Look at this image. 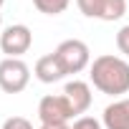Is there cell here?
I'll use <instances>...</instances> for the list:
<instances>
[{"mask_svg": "<svg viewBox=\"0 0 129 129\" xmlns=\"http://www.w3.org/2000/svg\"><path fill=\"white\" fill-rule=\"evenodd\" d=\"M30 84V66L23 58H3L0 61V89L5 94H20Z\"/></svg>", "mask_w": 129, "mask_h": 129, "instance_id": "3957f363", "label": "cell"}, {"mask_svg": "<svg viewBox=\"0 0 129 129\" xmlns=\"http://www.w3.org/2000/svg\"><path fill=\"white\" fill-rule=\"evenodd\" d=\"M116 51L121 53V58H129V25H121L116 33Z\"/></svg>", "mask_w": 129, "mask_h": 129, "instance_id": "8fae6325", "label": "cell"}, {"mask_svg": "<svg viewBox=\"0 0 129 129\" xmlns=\"http://www.w3.org/2000/svg\"><path fill=\"white\" fill-rule=\"evenodd\" d=\"M63 96L69 99V104H71V109H74L76 119H79V116H84V114L89 111L91 101H94L91 86H89L86 81H79V79H74V81H69L66 86H63Z\"/></svg>", "mask_w": 129, "mask_h": 129, "instance_id": "52a82bcc", "label": "cell"}, {"mask_svg": "<svg viewBox=\"0 0 129 129\" xmlns=\"http://www.w3.org/2000/svg\"><path fill=\"white\" fill-rule=\"evenodd\" d=\"M89 81L106 96H121L129 91V61L114 53H104L91 61Z\"/></svg>", "mask_w": 129, "mask_h": 129, "instance_id": "6da1fadb", "label": "cell"}, {"mask_svg": "<svg viewBox=\"0 0 129 129\" xmlns=\"http://www.w3.org/2000/svg\"><path fill=\"white\" fill-rule=\"evenodd\" d=\"M3 129H33V124L25 116H10L3 121Z\"/></svg>", "mask_w": 129, "mask_h": 129, "instance_id": "4fadbf2b", "label": "cell"}, {"mask_svg": "<svg viewBox=\"0 0 129 129\" xmlns=\"http://www.w3.org/2000/svg\"><path fill=\"white\" fill-rule=\"evenodd\" d=\"M79 10L86 18H96V20H119L126 13V0H76Z\"/></svg>", "mask_w": 129, "mask_h": 129, "instance_id": "8992f818", "label": "cell"}, {"mask_svg": "<svg viewBox=\"0 0 129 129\" xmlns=\"http://www.w3.org/2000/svg\"><path fill=\"white\" fill-rule=\"evenodd\" d=\"M33 74L41 84H56L61 81L63 76H66V71H63L61 66V61L56 58V53H46L36 61V66H33Z\"/></svg>", "mask_w": 129, "mask_h": 129, "instance_id": "ba28073f", "label": "cell"}, {"mask_svg": "<svg viewBox=\"0 0 129 129\" xmlns=\"http://www.w3.org/2000/svg\"><path fill=\"white\" fill-rule=\"evenodd\" d=\"M104 129H129V99L111 101L101 114Z\"/></svg>", "mask_w": 129, "mask_h": 129, "instance_id": "9c48e42d", "label": "cell"}, {"mask_svg": "<svg viewBox=\"0 0 129 129\" xmlns=\"http://www.w3.org/2000/svg\"><path fill=\"white\" fill-rule=\"evenodd\" d=\"M3 3H5V0H0V8H3Z\"/></svg>", "mask_w": 129, "mask_h": 129, "instance_id": "9a60e30c", "label": "cell"}, {"mask_svg": "<svg viewBox=\"0 0 129 129\" xmlns=\"http://www.w3.org/2000/svg\"><path fill=\"white\" fill-rule=\"evenodd\" d=\"M71 129H104V124L94 116H79V119H74Z\"/></svg>", "mask_w": 129, "mask_h": 129, "instance_id": "7c38bea8", "label": "cell"}, {"mask_svg": "<svg viewBox=\"0 0 129 129\" xmlns=\"http://www.w3.org/2000/svg\"><path fill=\"white\" fill-rule=\"evenodd\" d=\"M30 46H33V33L23 23L8 25L0 33V51L5 53V58H20L23 53L30 51Z\"/></svg>", "mask_w": 129, "mask_h": 129, "instance_id": "5b68a950", "label": "cell"}, {"mask_svg": "<svg viewBox=\"0 0 129 129\" xmlns=\"http://www.w3.org/2000/svg\"><path fill=\"white\" fill-rule=\"evenodd\" d=\"M38 129H71V124H41Z\"/></svg>", "mask_w": 129, "mask_h": 129, "instance_id": "5bb4252c", "label": "cell"}, {"mask_svg": "<svg viewBox=\"0 0 129 129\" xmlns=\"http://www.w3.org/2000/svg\"><path fill=\"white\" fill-rule=\"evenodd\" d=\"M53 53H56V58L61 61L66 76L81 74L84 69L91 66V51H89V46H86L84 41H79V38H66V41H61Z\"/></svg>", "mask_w": 129, "mask_h": 129, "instance_id": "7a4b0ae2", "label": "cell"}, {"mask_svg": "<svg viewBox=\"0 0 129 129\" xmlns=\"http://www.w3.org/2000/svg\"><path fill=\"white\" fill-rule=\"evenodd\" d=\"M38 119L41 124H69L76 114L63 94H46L38 101Z\"/></svg>", "mask_w": 129, "mask_h": 129, "instance_id": "277c9868", "label": "cell"}, {"mask_svg": "<svg viewBox=\"0 0 129 129\" xmlns=\"http://www.w3.org/2000/svg\"><path fill=\"white\" fill-rule=\"evenodd\" d=\"M71 0H33V5L38 13L43 15H61V13H66Z\"/></svg>", "mask_w": 129, "mask_h": 129, "instance_id": "30bf717a", "label": "cell"}, {"mask_svg": "<svg viewBox=\"0 0 129 129\" xmlns=\"http://www.w3.org/2000/svg\"><path fill=\"white\" fill-rule=\"evenodd\" d=\"M126 3H129V0H126Z\"/></svg>", "mask_w": 129, "mask_h": 129, "instance_id": "e0dca14e", "label": "cell"}, {"mask_svg": "<svg viewBox=\"0 0 129 129\" xmlns=\"http://www.w3.org/2000/svg\"><path fill=\"white\" fill-rule=\"evenodd\" d=\"M0 23H3V18H0Z\"/></svg>", "mask_w": 129, "mask_h": 129, "instance_id": "2e32d148", "label": "cell"}]
</instances>
